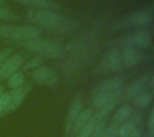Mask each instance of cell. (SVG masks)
<instances>
[{
  "label": "cell",
  "mask_w": 154,
  "mask_h": 137,
  "mask_svg": "<svg viewBox=\"0 0 154 137\" xmlns=\"http://www.w3.org/2000/svg\"><path fill=\"white\" fill-rule=\"evenodd\" d=\"M26 18L32 25L43 29L49 32L60 35H68L77 28V22L60 13V12L48 9H29Z\"/></svg>",
  "instance_id": "cell-1"
},
{
  "label": "cell",
  "mask_w": 154,
  "mask_h": 137,
  "mask_svg": "<svg viewBox=\"0 0 154 137\" xmlns=\"http://www.w3.org/2000/svg\"><path fill=\"white\" fill-rule=\"evenodd\" d=\"M16 46L28 50L42 58L59 60L64 56V47L62 43L55 39L40 37L27 41L17 42Z\"/></svg>",
  "instance_id": "cell-2"
},
{
  "label": "cell",
  "mask_w": 154,
  "mask_h": 137,
  "mask_svg": "<svg viewBox=\"0 0 154 137\" xmlns=\"http://www.w3.org/2000/svg\"><path fill=\"white\" fill-rule=\"evenodd\" d=\"M42 31L33 25L1 24L0 39L23 42L42 37Z\"/></svg>",
  "instance_id": "cell-3"
},
{
  "label": "cell",
  "mask_w": 154,
  "mask_h": 137,
  "mask_svg": "<svg viewBox=\"0 0 154 137\" xmlns=\"http://www.w3.org/2000/svg\"><path fill=\"white\" fill-rule=\"evenodd\" d=\"M153 19V6L149 5L143 9L134 12L123 18L116 20L112 23L113 30H124L128 28H140L149 25Z\"/></svg>",
  "instance_id": "cell-4"
},
{
  "label": "cell",
  "mask_w": 154,
  "mask_h": 137,
  "mask_svg": "<svg viewBox=\"0 0 154 137\" xmlns=\"http://www.w3.org/2000/svg\"><path fill=\"white\" fill-rule=\"evenodd\" d=\"M152 34L147 29H137L116 40L109 42L110 48H118L125 47H135L141 49L148 48L152 45Z\"/></svg>",
  "instance_id": "cell-5"
},
{
  "label": "cell",
  "mask_w": 154,
  "mask_h": 137,
  "mask_svg": "<svg viewBox=\"0 0 154 137\" xmlns=\"http://www.w3.org/2000/svg\"><path fill=\"white\" fill-rule=\"evenodd\" d=\"M154 88V74L152 71H147L139 75L134 81H133L126 88L124 100H133L136 95L145 90H153Z\"/></svg>",
  "instance_id": "cell-6"
},
{
  "label": "cell",
  "mask_w": 154,
  "mask_h": 137,
  "mask_svg": "<svg viewBox=\"0 0 154 137\" xmlns=\"http://www.w3.org/2000/svg\"><path fill=\"white\" fill-rule=\"evenodd\" d=\"M122 66L121 50L118 48H110L99 62L97 73L99 74H110L119 71Z\"/></svg>",
  "instance_id": "cell-7"
},
{
  "label": "cell",
  "mask_w": 154,
  "mask_h": 137,
  "mask_svg": "<svg viewBox=\"0 0 154 137\" xmlns=\"http://www.w3.org/2000/svg\"><path fill=\"white\" fill-rule=\"evenodd\" d=\"M32 81L42 87H53L60 80L57 71L50 66H41L31 73Z\"/></svg>",
  "instance_id": "cell-8"
},
{
  "label": "cell",
  "mask_w": 154,
  "mask_h": 137,
  "mask_svg": "<svg viewBox=\"0 0 154 137\" xmlns=\"http://www.w3.org/2000/svg\"><path fill=\"white\" fill-rule=\"evenodd\" d=\"M23 64L24 58L20 53H14L8 56L0 65V83L20 71Z\"/></svg>",
  "instance_id": "cell-9"
},
{
  "label": "cell",
  "mask_w": 154,
  "mask_h": 137,
  "mask_svg": "<svg viewBox=\"0 0 154 137\" xmlns=\"http://www.w3.org/2000/svg\"><path fill=\"white\" fill-rule=\"evenodd\" d=\"M122 62L126 67H134L140 65L144 57L141 48L135 47H125L121 50Z\"/></svg>",
  "instance_id": "cell-10"
},
{
  "label": "cell",
  "mask_w": 154,
  "mask_h": 137,
  "mask_svg": "<svg viewBox=\"0 0 154 137\" xmlns=\"http://www.w3.org/2000/svg\"><path fill=\"white\" fill-rule=\"evenodd\" d=\"M15 4L29 6L32 9H48L60 12L65 10L64 6L55 0H10Z\"/></svg>",
  "instance_id": "cell-11"
},
{
  "label": "cell",
  "mask_w": 154,
  "mask_h": 137,
  "mask_svg": "<svg viewBox=\"0 0 154 137\" xmlns=\"http://www.w3.org/2000/svg\"><path fill=\"white\" fill-rule=\"evenodd\" d=\"M124 78L122 76H113L103 80L93 90L92 96L103 92H115L123 88Z\"/></svg>",
  "instance_id": "cell-12"
},
{
  "label": "cell",
  "mask_w": 154,
  "mask_h": 137,
  "mask_svg": "<svg viewBox=\"0 0 154 137\" xmlns=\"http://www.w3.org/2000/svg\"><path fill=\"white\" fill-rule=\"evenodd\" d=\"M82 109H83V103H82L81 99L75 98L70 103V106L67 114V118H66L65 125H64V136L63 137H69L70 130L73 127V124L76 121Z\"/></svg>",
  "instance_id": "cell-13"
},
{
  "label": "cell",
  "mask_w": 154,
  "mask_h": 137,
  "mask_svg": "<svg viewBox=\"0 0 154 137\" xmlns=\"http://www.w3.org/2000/svg\"><path fill=\"white\" fill-rule=\"evenodd\" d=\"M141 122H143L142 110H134L133 115L120 126L118 129V137H126Z\"/></svg>",
  "instance_id": "cell-14"
},
{
  "label": "cell",
  "mask_w": 154,
  "mask_h": 137,
  "mask_svg": "<svg viewBox=\"0 0 154 137\" xmlns=\"http://www.w3.org/2000/svg\"><path fill=\"white\" fill-rule=\"evenodd\" d=\"M94 115V110L92 108H85L82 109L80 113L79 114L76 121L73 124V127L70 130L69 137H75L83 128L88 123V121L91 119V118Z\"/></svg>",
  "instance_id": "cell-15"
},
{
  "label": "cell",
  "mask_w": 154,
  "mask_h": 137,
  "mask_svg": "<svg viewBox=\"0 0 154 137\" xmlns=\"http://www.w3.org/2000/svg\"><path fill=\"white\" fill-rule=\"evenodd\" d=\"M134 111V109L130 104H122L113 114L109 125H112L119 128L120 126L133 115Z\"/></svg>",
  "instance_id": "cell-16"
},
{
  "label": "cell",
  "mask_w": 154,
  "mask_h": 137,
  "mask_svg": "<svg viewBox=\"0 0 154 137\" xmlns=\"http://www.w3.org/2000/svg\"><path fill=\"white\" fill-rule=\"evenodd\" d=\"M123 95V89L115 92H103V93H98L96 95H93L91 97L92 99V105L94 108L97 109L102 108L103 106L106 105L108 102H110L112 100H114L116 97L122 96Z\"/></svg>",
  "instance_id": "cell-17"
},
{
  "label": "cell",
  "mask_w": 154,
  "mask_h": 137,
  "mask_svg": "<svg viewBox=\"0 0 154 137\" xmlns=\"http://www.w3.org/2000/svg\"><path fill=\"white\" fill-rule=\"evenodd\" d=\"M153 90H145L142 92L141 93H139L138 95H136L132 101H133V104L136 108L143 109L150 107L153 101Z\"/></svg>",
  "instance_id": "cell-18"
},
{
  "label": "cell",
  "mask_w": 154,
  "mask_h": 137,
  "mask_svg": "<svg viewBox=\"0 0 154 137\" xmlns=\"http://www.w3.org/2000/svg\"><path fill=\"white\" fill-rule=\"evenodd\" d=\"M24 74L22 71H18L14 74H13L8 79H7V86L10 88V90H16L24 85Z\"/></svg>",
  "instance_id": "cell-19"
},
{
  "label": "cell",
  "mask_w": 154,
  "mask_h": 137,
  "mask_svg": "<svg viewBox=\"0 0 154 137\" xmlns=\"http://www.w3.org/2000/svg\"><path fill=\"white\" fill-rule=\"evenodd\" d=\"M100 121L97 119V118L93 115V117L91 118V119L88 121V123L84 127V128L75 137H89L90 135L92 134L93 130L95 129L96 126L99 123Z\"/></svg>",
  "instance_id": "cell-20"
},
{
  "label": "cell",
  "mask_w": 154,
  "mask_h": 137,
  "mask_svg": "<svg viewBox=\"0 0 154 137\" xmlns=\"http://www.w3.org/2000/svg\"><path fill=\"white\" fill-rule=\"evenodd\" d=\"M43 65V60L42 57L35 56L34 57H32V59H30L27 62H24L23 66V70H34L36 68H38L39 66Z\"/></svg>",
  "instance_id": "cell-21"
},
{
  "label": "cell",
  "mask_w": 154,
  "mask_h": 137,
  "mask_svg": "<svg viewBox=\"0 0 154 137\" xmlns=\"http://www.w3.org/2000/svg\"><path fill=\"white\" fill-rule=\"evenodd\" d=\"M0 20L5 21H19L20 17L8 8L0 6Z\"/></svg>",
  "instance_id": "cell-22"
},
{
  "label": "cell",
  "mask_w": 154,
  "mask_h": 137,
  "mask_svg": "<svg viewBox=\"0 0 154 137\" xmlns=\"http://www.w3.org/2000/svg\"><path fill=\"white\" fill-rule=\"evenodd\" d=\"M11 94H12V92L10 90L9 92H5L3 94V96L0 98V118L5 117V113L7 105L11 99Z\"/></svg>",
  "instance_id": "cell-23"
},
{
  "label": "cell",
  "mask_w": 154,
  "mask_h": 137,
  "mask_svg": "<svg viewBox=\"0 0 154 137\" xmlns=\"http://www.w3.org/2000/svg\"><path fill=\"white\" fill-rule=\"evenodd\" d=\"M108 122H107V118L105 119V120H102L100 121L95 127V129L93 130L92 134L90 135L89 137H102L104 135V132L106 128V126H107Z\"/></svg>",
  "instance_id": "cell-24"
},
{
  "label": "cell",
  "mask_w": 154,
  "mask_h": 137,
  "mask_svg": "<svg viewBox=\"0 0 154 137\" xmlns=\"http://www.w3.org/2000/svg\"><path fill=\"white\" fill-rule=\"evenodd\" d=\"M147 129L149 137H154V109H152L149 113L147 120Z\"/></svg>",
  "instance_id": "cell-25"
},
{
  "label": "cell",
  "mask_w": 154,
  "mask_h": 137,
  "mask_svg": "<svg viewBox=\"0 0 154 137\" xmlns=\"http://www.w3.org/2000/svg\"><path fill=\"white\" fill-rule=\"evenodd\" d=\"M143 134H144V126H143V122H141L126 137H143Z\"/></svg>",
  "instance_id": "cell-26"
},
{
  "label": "cell",
  "mask_w": 154,
  "mask_h": 137,
  "mask_svg": "<svg viewBox=\"0 0 154 137\" xmlns=\"http://www.w3.org/2000/svg\"><path fill=\"white\" fill-rule=\"evenodd\" d=\"M12 52H13V49L10 48H5L3 50H0V65L8 56H10L12 54Z\"/></svg>",
  "instance_id": "cell-27"
},
{
  "label": "cell",
  "mask_w": 154,
  "mask_h": 137,
  "mask_svg": "<svg viewBox=\"0 0 154 137\" xmlns=\"http://www.w3.org/2000/svg\"><path fill=\"white\" fill-rule=\"evenodd\" d=\"M5 92H4V87H2V86H0V98L3 96V94H4Z\"/></svg>",
  "instance_id": "cell-28"
},
{
  "label": "cell",
  "mask_w": 154,
  "mask_h": 137,
  "mask_svg": "<svg viewBox=\"0 0 154 137\" xmlns=\"http://www.w3.org/2000/svg\"><path fill=\"white\" fill-rule=\"evenodd\" d=\"M5 4H6V3H5V0H0V6L5 7L4 5H5Z\"/></svg>",
  "instance_id": "cell-29"
}]
</instances>
